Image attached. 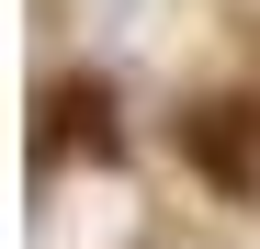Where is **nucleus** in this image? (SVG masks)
I'll return each instance as SVG.
<instances>
[{"label": "nucleus", "instance_id": "1", "mask_svg": "<svg viewBox=\"0 0 260 249\" xmlns=\"http://www.w3.org/2000/svg\"><path fill=\"white\" fill-rule=\"evenodd\" d=\"M181 159L215 204H249L260 193V91H215L181 113Z\"/></svg>", "mask_w": 260, "mask_h": 249}, {"label": "nucleus", "instance_id": "2", "mask_svg": "<svg viewBox=\"0 0 260 249\" xmlns=\"http://www.w3.org/2000/svg\"><path fill=\"white\" fill-rule=\"evenodd\" d=\"M68 147H91V159L124 147V136H113V91H102V79H46V159H68Z\"/></svg>", "mask_w": 260, "mask_h": 249}]
</instances>
